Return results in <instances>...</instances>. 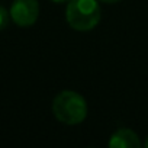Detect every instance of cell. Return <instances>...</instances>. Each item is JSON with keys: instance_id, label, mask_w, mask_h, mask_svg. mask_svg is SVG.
I'll return each instance as SVG.
<instances>
[{"instance_id": "1", "label": "cell", "mask_w": 148, "mask_h": 148, "mask_svg": "<svg viewBox=\"0 0 148 148\" xmlns=\"http://www.w3.org/2000/svg\"><path fill=\"white\" fill-rule=\"evenodd\" d=\"M52 113L65 125H79L87 116V103L77 92L62 90L52 100Z\"/></svg>"}, {"instance_id": "2", "label": "cell", "mask_w": 148, "mask_h": 148, "mask_svg": "<svg viewBox=\"0 0 148 148\" xmlns=\"http://www.w3.org/2000/svg\"><path fill=\"white\" fill-rule=\"evenodd\" d=\"M102 10L97 0H68L65 19L68 25L79 32H87L100 22Z\"/></svg>"}, {"instance_id": "3", "label": "cell", "mask_w": 148, "mask_h": 148, "mask_svg": "<svg viewBox=\"0 0 148 148\" xmlns=\"http://www.w3.org/2000/svg\"><path fill=\"white\" fill-rule=\"evenodd\" d=\"M10 19L21 28L32 26L39 16L38 0H13L10 6Z\"/></svg>"}, {"instance_id": "4", "label": "cell", "mask_w": 148, "mask_h": 148, "mask_svg": "<svg viewBox=\"0 0 148 148\" xmlns=\"http://www.w3.org/2000/svg\"><path fill=\"white\" fill-rule=\"evenodd\" d=\"M108 145L110 148H139L141 141H139L136 132H134L132 129L121 128L110 135Z\"/></svg>"}, {"instance_id": "5", "label": "cell", "mask_w": 148, "mask_h": 148, "mask_svg": "<svg viewBox=\"0 0 148 148\" xmlns=\"http://www.w3.org/2000/svg\"><path fill=\"white\" fill-rule=\"evenodd\" d=\"M9 19H10V13L3 6H0V31H3L9 25Z\"/></svg>"}, {"instance_id": "6", "label": "cell", "mask_w": 148, "mask_h": 148, "mask_svg": "<svg viewBox=\"0 0 148 148\" xmlns=\"http://www.w3.org/2000/svg\"><path fill=\"white\" fill-rule=\"evenodd\" d=\"M103 3H118V2H122V0H100Z\"/></svg>"}, {"instance_id": "7", "label": "cell", "mask_w": 148, "mask_h": 148, "mask_svg": "<svg viewBox=\"0 0 148 148\" xmlns=\"http://www.w3.org/2000/svg\"><path fill=\"white\" fill-rule=\"evenodd\" d=\"M51 2H54V3H67L68 0H51Z\"/></svg>"}, {"instance_id": "8", "label": "cell", "mask_w": 148, "mask_h": 148, "mask_svg": "<svg viewBox=\"0 0 148 148\" xmlns=\"http://www.w3.org/2000/svg\"><path fill=\"white\" fill-rule=\"evenodd\" d=\"M144 147L148 148V136H147V139H145V142H144Z\"/></svg>"}]
</instances>
